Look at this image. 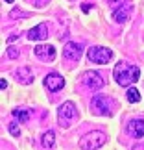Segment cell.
<instances>
[{"label": "cell", "mask_w": 144, "mask_h": 150, "mask_svg": "<svg viewBox=\"0 0 144 150\" xmlns=\"http://www.w3.org/2000/svg\"><path fill=\"white\" fill-rule=\"evenodd\" d=\"M113 76H114V80H117L118 85L128 87V85L139 82L140 71H139V67L129 65L128 61H118L117 65H114V69H113Z\"/></svg>", "instance_id": "6da1fadb"}, {"label": "cell", "mask_w": 144, "mask_h": 150, "mask_svg": "<svg viewBox=\"0 0 144 150\" xmlns=\"http://www.w3.org/2000/svg\"><path fill=\"white\" fill-rule=\"evenodd\" d=\"M79 113L76 106H74L72 102H65L63 106H59V109H57V122H59L61 128H68V126H72L74 122L78 120Z\"/></svg>", "instance_id": "7a4b0ae2"}, {"label": "cell", "mask_w": 144, "mask_h": 150, "mask_svg": "<svg viewBox=\"0 0 144 150\" xmlns=\"http://www.w3.org/2000/svg\"><path fill=\"white\" fill-rule=\"evenodd\" d=\"M113 108H114V102L109 96L96 95L91 100V109H93L94 115H113Z\"/></svg>", "instance_id": "3957f363"}, {"label": "cell", "mask_w": 144, "mask_h": 150, "mask_svg": "<svg viewBox=\"0 0 144 150\" xmlns=\"http://www.w3.org/2000/svg\"><path fill=\"white\" fill-rule=\"evenodd\" d=\"M107 143V135L103 132H89L87 135H83L79 139V146L81 148H87V150H93V148H100Z\"/></svg>", "instance_id": "277c9868"}, {"label": "cell", "mask_w": 144, "mask_h": 150, "mask_svg": "<svg viewBox=\"0 0 144 150\" xmlns=\"http://www.w3.org/2000/svg\"><path fill=\"white\" fill-rule=\"evenodd\" d=\"M87 57H89V61H93V63L105 65V63L111 61L113 50L107 48V47H91V48L87 50Z\"/></svg>", "instance_id": "5b68a950"}, {"label": "cell", "mask_w": 144, "mask_h": 150, "mask_svg": "<svg viewBox=\"0 0 144 150\" xmlns=\"http://www.w3.org/2000/svg\"><path fill=\"white\" fill-rule=\"evenodd\" d=\"M33 52H35V56L44 63H50V61L55 59V47L54 45H37V47L33 48Z\"/></svg>", "instance_id": "8992f818"}, {"label": "cell", "mask_w": 144, "mask_h": 150, "mask_svg": "<svg viewBox=\"0 0 144 150\" xmlns=\"http://www.w3.org/2000/svg\"><path fill=\"white\" fill-rule=\"evenodd\" d=\"M103 78H102V74H98L94 71H87L83 74V85H87L89 89H93V91H98V89H102L103 87Z\"/></svg>", "instance_id": "52a82bcc"}, {"label": "cell", "mask_w": 144, "mask_h": 150, "mask_svg": "<svg viewBox=\"0 0 144 150\" xmlns=\"http://www.w3.org/2000/svg\"><path fill=\"white\" fill-rule=\"evenodd\" d=\"M81 54H83V45H79V43L68 41L65 45V48H63V56H65V59H68V61H78L79 57H81Z\"/></svg>", "instance_id": "ba28073f"}, {"label": "cell", "mask_w": 144, "mask_h": 150, "mask_svg": "<svg viewBox=\"0 0 144 150\" xmlns=\"http://www.w3.org/2000/svg\"><path fill=\"white\" fill-rule=\"evenodd\" d=\"M44 85L50 89V91H61L65 87V78L57 72H50L46 78H44Z\"/></svg>", "instance_id": "9c48e42d"}, {"label": "cell", "mask_w": 144, "mask_h": 150, "mask_svg": "<svg viewBox=\"0 0 144 150\" xmlns=\"http://www.w3.org/2000/svg\"><path fill=\"white\" fill-rule=\"evenodd\" d=\"M128 134L135 139H140L144 135V119H133L128 122Z\"/></svg>", "instance_id": "30bf717a"}, {"label": "cell", "mask_w": 144, "mask_h": 150, "mask_svg": "<svg viewBox=\"0 0 144 150\" xmlns=\"http://www.w3.org/2000/svg\"><path fill=\"white\" fill-rule=\"evenodd\" d=\"M48 37V26L44 24H37V26H33L30 32H28V39L30 41H43V39H46Z\"/></svg>", "instance_id": "8fae6325"}, {"label": "cell", "mask_w": 144, "mask_h": 150, "mask_svg": "<svg viewBox=\"0 0 144 150\" xmlns=\"http://www.w3.org/2000/svg\"><path fill=\"white\" fill-rule=\"evenodd\" d=\"M129 13H131V8L124 4V6H120V8L113 9V21H114V22H118V24H122V22L128 21Z\"/></svg>", "instance_id": "7c38bea8"}, {"label": "cell", "mask_w": 144, "mask_h": 150, "mask_svg": "<svg viewBox=\"0 0 144 150\" xmlns=\"http://www.w3.org/2000/svg\"><path fill=\"white\" fill-rule=\"evenodd\" d=\"M15 74H17V80H19L20 83H26V85H30L32 82H33V74H32V71L28 67H19L15 71Z\"/></svg>", "instance_id": "4fadbf2b"}, {"label": "cell", "mask_w": 144, "mask_h": 150, "mask_svg": "<svg viewBox=\"0 0 144 150\" xmlns=\"http://www.w3.org/2000/svg\"><path fill=\"white\" fill-rule=\"evenodd\" d=\"M54 145H55V134L52 130H48L46 134L41 137V146L43 148H54Z\"/></svg>", "instance_id": "5bb4252c"}, {"label": "cell", "mask_w": 144, "mask_h": 150, "mask_svg": "<svg viewBox=\"0 0 144 150\" xmlns=\"http://www.w3.org/2000/svg\"><path fill=\"white\" fill-rule=\"evenodd\" d=\"M126 98H128V102H131V104L139 102V100H140V93H139V89L129 87L128 91H126Z\"/></svg>", "instance_id": "9a60e30c"}, {"label": "cell", "mask_w": 144, "mask_h": 150, "mask_svg": "<svg viewBox=\"0 0 144 150\" xmlns=\"http://www.w3.org/2000/svg\"><path fill=\"white\" fill-rule=\"evenodd\" d=\"M13 117H15V119H19L20 122H26V120H30V111H28V109H20V108H17V109H13Z\"/></svg>", "instance_id": "2e32d148"}, {"label": "cell", "mask_w": 144, "mask_h": 150, "mask_svg": "<svg viewBox=\"0 0 144 150\" xmlns=\"http://www.w3.org/2000/svg\"><path fill=\"white\" fill-rule=\"evenodd\" d=\"M8 130H9V134L13 135V137H19L20 135V130H19V124L15 122V120H11V122L8 124Z\"/></svg>", "instance_id": "e0dca14e"}, {"label": "cell", "mask_w": 144, "mask_h": 150, "mask_svg": "<svg viewBox=\"0 0 144 150\" xmlns=\"http://www.w3.org/2000/svg\"><path fill=\"white\" fill-rule=\"evenodd\" d=\"M8 56L11 57V59H17V57H19V50L13 48V47H9V48H8Z\"/></svg>", "instance_id": "ac0fdd59"}, {"label": "cell", "mask_w": 144, "mask_h": 150, "mask_svg": "<svg viewBox=\"0 0 144 150\" xmlns=\"http://www.w3.org/2000/svg\"><path fill=\"white\" fill-rule=\"evenodd\" d=\"M124 2H126V0H109L111 8H114V9H117V8H120V6H124Z\"/></svg>", "instance_id": "d6986e66"}, {"label": "cell", "mask_w": 144, "mask_h": 150, "mask_svg": "<svg viewBox=\"0 0 144 150\" xmlns=\"http://www.w3.org/2000/svg\"><path fill=\"white\" fill-rule=\"evenodd\" d=\"M19 15H22L19 9H13V11H11V13H9V17H11V19H19Z\"/></svg>", "instance_id": "ffe728a7"}, {"label": "cell", "mask_w": 144, "mask_h": 150, "mask_svg": "<svg viewBox=\"0 0 144 150\" xmlns=\"http://www.w3.org/2000/svg\"><path fill=\"white\" fill-rule=\"evenodd\" d=\"M50 0H37V6H46Z\"/></svg>", "instance_id": "44dd1931"}, {"label": "cell", "mask_w": 144, "mask_h": 150, "mask_svg": "<svg viewBox=\"0 0 144 150\" xmlns=\"http://www.w3.org/2000/svg\"><path fill=\"white\" fill-rule=\"evenodd\" d=\"M0 87H2V89H8V82H6V80H2V82H0Z\"/></svg>", "instance_id": "7402d4cb"}, {"label": "cell", "mask_w": 144, "mask_h": 150, "mask_svg": "<svg viewBox=\"0 0 144 150\" xmlns=\"http://www.w3.org/2000/svg\"><path fill=\"white\" fill-rule=\"evenodd\" d=\"M17 37H19V33H13V35H11V37L8 39V43H11V41H15V39H17Z\"/></svg>", "instance_id": "603a6c76"}, {"label": "cell", "mask_w": 144, "mask_h": 150, "mask_svg": "<svg viewBox=\"0 0 144 150\" xmlns=\"http://www.w3.org/2000/svg\"><path fill=\"white\" fill-rule=\"evenodd\" d=\"M4 2H8V4H9V2H15V0H4Z\"/></svg>", "instance_id": "cb8c5ba5"}]
</instances>
